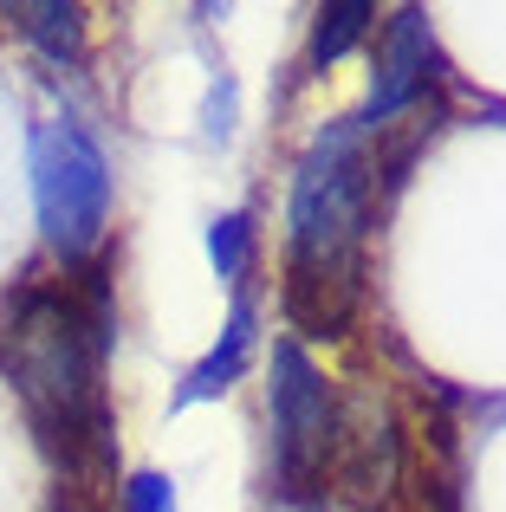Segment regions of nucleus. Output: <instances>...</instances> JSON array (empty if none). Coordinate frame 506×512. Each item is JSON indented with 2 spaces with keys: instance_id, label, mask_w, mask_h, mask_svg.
<instances>
[{
  "instance_id": "0eeeda50",
  "label": "nucleus",
  "mask_w": 506,
  "mask_h": 512,
  "mask_svg": "<svg viewBox=\"0 0 506 512\" xmlns=\"http://www.w3.org/2000/svg\"><path fill=\"white\" fill-rule=\"evenodd\" d=\"M377 26V7H364V0H351V7H325L318 13V39H312V52L318 59H338L344 46H357V39Z\"/></svg>"
},
{
  "instance_id": "6e6552de",
  "label": "nucleus",
  "mask_w": 506,
  "mask_h": 512,
  "mask_svg": "<svg viewBox=\"0 0 506 512\" xmlns=\"http://www.w3.org/2000/svg\"><path fill=\"white\" fill-rule=\"evenodd\" d=\"M20 26L39 39V46H52L59 59L85 46V13L78 7H20Z\"/></svg>"
},
{
  "instance_id": "1a4fd4ad",
  "label": "nucleus",
  "mask_w": 506,
  "mask_h": 512,
  "mask_svg": "<svg viewBox=\"0 0 506 512\" xmlns=\"http://www.w3.org/2000/svg\"><path fill=\"white\" fill-rule=\"evenodd\" d=\"M247 214H228V221H215V234H208V253H215V266H221V279H241V266H247Z\"/></svg>"
},
{
  "instance_id": "9b49d317",
  "label": "nucleus",
  "mask_w": 506,
  "mask_h": 512,
  "mask_svg": "<svg viewBox=\"0 0 506 512\" xmlns=\"http://www.w3.org/2000/svg\"><path fill=\"white\" fill-rule=\"evenodd\" d=\"M59 512H72V506H59Z\"/></svg>"
},
{
  "instance_id": "9d476101",
  "label": "nucleus",
  "mask_w": 506,
  "mask_h": 512,
  "mask_svg": "<svg viewBox=\"0 0 506 512\" xmlns=\"http://www.w3.org/2000/svg\"><path fill=\"white\" fill-rule=\"evenodd\" d=\"M124 512H176V493H169L163 474H137L124 487Z\"/></svg>"
},
{
  "instance_id": "f03ea898",
  "label": "nucleus",
  "mask_w": 506,
  "mask_h": 512,
  "mask_svg": "<svg viewBox=\"0 0 506 512\" xmlns=\"http://www.w3.org/2000/svg\"><path fill=\"white\" fill-rule=\"evenodd\" d=\"M377 156L364 124L338 117L312 137L292 182V247H286V312L305 331H344L364 292V227L377 195Z\"/></svg>"
},
{
  "instance_id": "f257e3e1",
  "label": "nucleus",
  "mask_w": 506,
  "mask_h": 512,
  "mask_svg": "<svg viewBox=\"0 0 506 512\" xmlns=\"http://www.w3.org/2000/svg\"><path fill=\"white\" fill-rule=\"evenodd\" d=\"M104 266L59 279H26L0 299V376L26 402L39 441L72 474L111 461V402H104Z\"/></svg>"
},
{
  "instance_id": "20e7f679",
  "label": "nucleus",
  "mask_w": 506,
  "mask_h": 512,
  "mask_svg": "<svg viewBox=\"0 0 506 512\" xmlns=\"http://www.w3.org/2000/svg\"><path fill=\"white\" fill-rule=\"evenodd\" d=\"M338 402H331L318 363L305 357L299 344L273 350V461H279V487L299 500V493H318L331 474H338Z\"/></svg>"
},
{
  "instance_id": "423d86ee",
  "label": "nucleus",
  "mask_w": 506,
  "mask_h": 512,
  "mask_svg": "<svg viewBox=\"0 0 506 512\" xmlns=\"http://www.w3.org/2000/svg\"><path fill=\"white\" fill-rule=\"evenodd\" d=\"M247 350H253V312H247V299H234V318H228V338H221L215 350H208V363L189 376V389H182V402H202V396H221V389L241 376V363H247Z\"/></svg>"
},
{
  "instance_id": "7ed1b4c3",
  "label": "nucleus",
  "mask_w": 506,
  "mask_h": 512,
  "mask_svg": "<svg viewBox=\"0 0 506 512\" xmlns=\"http://www.w3.org/2000/svg\"><path fill=\"white\" fill-rule=\"evenodd\" d=\"M33 195H39L46 240L72 266H85L104 247V227H111V169L78 124H46L33 137Z\"/></svg>"
},
{
  "instance_id": "39448f33",
  "label": "nucleus",
  "mask_w": 506,
  "mask_h": 512,
  "mask_svg": "<svg viewBox=\"0 0 506 512\" xmlns=\"http://www.w3.org/2000/svg\"><path fill=\"white\" fill-rule=\"evenodd\" d=\"M429 65H435L429 20H422L416 7L390 13V26H383V52H377V85H370V111L357 117V124L383 130L390 117L416 111V98L429 91Z\"/></svg>"
}]
</instances>
